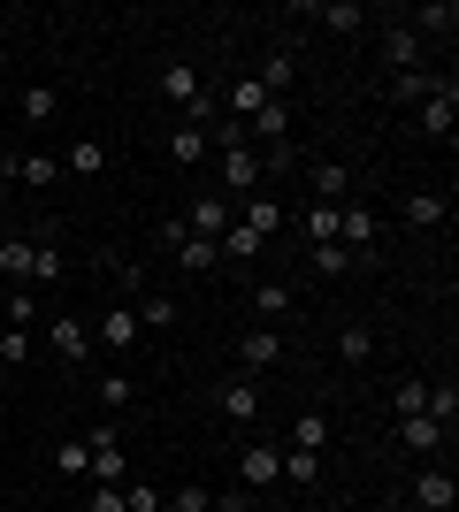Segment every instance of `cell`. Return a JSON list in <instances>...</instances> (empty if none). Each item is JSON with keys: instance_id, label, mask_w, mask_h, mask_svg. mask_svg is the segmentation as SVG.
Returning a JSON list of instances; mask_svg holds the SVG:
<instances>
[{"instance_id": "cell-30", "label": "cell", "mask_w": 459, "mask_h": 512, "mask_svg": "<svg viewBox=\"0 0 459 512\" xmlns=\"http://www.w3.org/2000/svg\"><path fill=\"white\" fill-rule=\"evenodd\" d=\"M108 169V146H69L62 153V176H100Z\"/></svg>"}, {"instance_id": "cell-1", "label": "cell", "mask_w": 459, "mask_h": 512, "mask_svg": "<svg viewBox=\"0 0 459 512\" xmlns=\"http://www.w3.org/2000/svg\"><path fill=\"white\" fill-rule=\"evenodd\" d=\"M85 451H92V474H85V482H108V490H123V482H131V451H123V428H115V421L92 428Z\"/></svg>"}, {"instance_id": "cell-11", "label": "cell", "mask_w": 459, "mask_h": 512, "mask_svg": "<svg viewBox=\"0 0 459 512\" xmlns=\"http://www.w3.org/2000/svg\"><path fill=\"white\" fill-rule=\"evenodd\" d=\"M383 62H391V77H414L421 69V31L414 23H391V31H383Z\"/></svg>"}, {"instance_id": "cell-42", "label": "cell", "mask_w": 459, "mask_h": 512, "mask_svg": "<svg viewBox=\"0 0 459 512\" xmlns=\"http://www.w3.org/2000/svg\"><path fill=\"white\" fill-rule=\"evenodd\" d=\"M314 268H322V276H345L352 253H345V245H314Z\"/></svg>"}, {"instance_id": "cell-32", "label": "cell", "mask_w": 459, "mask_h": 512, "mask_svg": "<svg viewBox=\"0 0 459 512\" xmlns=\"http://www.w3.org/2000/svg\"><path fill=\"white\" fill-rule=\"evenodd\" d=\"M261 100H268V92L245 77V85H230V100H222V107H230V123H253V107H261Z\"/></svg>"}, {"instance_id": "cell-36", "label": "cell", "mask_w": 459, "mask_h": 512, "mask_svg": "<svg viewBox=\"0 0 459 512\" xmlns=\"http://www.w3.org/2000/svg\"><path fill=\"white\" fill-rule=\"evenodd\" d=\"M131 398H138V390H131V375H115V367H108V375H100V406H108V413H123Z\"/></svg>"}, {"instance_id": "cell-9", "label": "cell", "mask_w": 459, "mask_h": 512, "mask_svg": "<svg viewBox=\"0 0 459 512\" xmlns=\"http://www.w3.org/2000/svg\"><path fill=\"white\" fill-rule=\"evenodd\" d=\"M0 276L23 283V291H39V245H31V237H0Z\"/></svg>"}, {"instance_id": "cell-18", "label": "cell", "mask_w": 459, "mask_h": 512, "mask_svg": "<svg viewBox=\"0 0 459 512\" xmlns=\"http://www.w3.org/2000/svg\"><path fill=\"white\" fill-rule=\"evenodd\" d=\"M238 222H245V230H253V237H276V230H284V207L253 192V199H238Z\"/></svg>"}, {"instance_id": "cell-34", "label": "cell", "mask_w": 459, "mask_h": 512, "mask_svg": "<svg viewBox=\"0 0 459 512\" xmlns=\"http://www.w3.org/2000/svg\"><path fill=\"white\" fill-rule=\"evenodd\" d=\"M169 321H176V299H169V291L138 299V329H169Z\"/></svg>"}, {"instance_id": "cell-43", "label": "cell", "mask_w": 459, "mask_h": 512, "mask_svg": "<svg viewBox=\"0 0 459 512\" xmlns=\"http://www.w3.org/2000/svg\"><path fill=\"white\" fill-rule=\"evenodd\" d=\"M85 512H123V490H108V482H92V490H85Z\"/></svg>"}, {"instance_id": "cell-16", "label": "cell", "mask_w": 459, "mask_h": 512, "mask_svg": "<svg viewBox=\"0 0 459 512\" xmlns=\"http://www.w3.org/2000/svg\"><path fill=\"white\" fill-rule=\"evenodd\" d=\"M176 268H184V276H207V268H222V253H215V237H192V230H184V237H176Z\"/></svg>"}, {"instance_id": "cell-8", "label": "cell", "mask_w": 459, "mask_h": 512, "mask_svg": "<svg viewBox=\"0 0 459 512\" xmlns=\"http://www.w3.org/2000/svg\"><path fill=\"white\" fill-rule=\"evenodd\" d=\"M92 344H108V352H131V344H138V306H123V299H115L108 314L92 321Z\"/></svg>"}, {"instance_id": "cell-19", "label": "cell", "mask_w": 459, "mask_h": 512, "mask_svg": "<svg viewBox=\"0 0 459 512\" xmlns=\"http://www.w3.org/2000/svg\"><path fill=\"white\" fill-rule=\"evenodd\" d=\"M253 314L261 321H291L299 314V291H291V283H261V291H253Z\"/></svg>"}, {"instance_id": "cell-10", "label": "cell", "mask_w": 459, "mask_h": 512, "mask_svg": "<svg viewBox=\"0 0 459 512\" xmlns=\"http://www.w3.org/2000/svg\"><path fill=\"white\" fill-rule=\"evenodd\" d=\"M268 482H284V451H268V444L238 451V490H268Z\"/></svg>"}, {"instance_id": "cell-37", "label": "cell", "mask_w": 459, "mask_h": 512, "mask_svg": "<svg viewBox=\"0 0 459 512\" xmlns=\"http://www.w3.org/2000/svg\"><path fill=\"white\" fill-rule=\"evenodd\" d=\"M169 497L153 490V482H123V512H161Z\"/></svg>"}, {"instance_id": "cell-20", "label": "cell", "mask_w": 459, "mask_h": 512, "mask_svg": "<svg viewBox=\"0 0 459 512\" xmlns=\"http://www.w3.org/2000/svg\"><path fill=\"white\" fill-rule=\"evenodd\" d=\"M54 107H62V100H54V85H23V92H16V115H23L31 130L54 123Z\"/></svg>"}, {"instance_id": "cell-21", "label": "cell", "mask_w": 459, "mask_h": 512, "mask_svg": "<svg viewBox=\"0 0 459 512\" xmlns=\"http://www.w3.org/2000/svg\"><path fill=\"white\" fill-rule=\"evenodd\" d=\"M398 214H406L414 230H437V222H444L452 207H444V192H406V199H398Z\"/></svg>"}, {"instance_id": "cell-13", "label": "cell", "mask_w": 459, "mask_h": 512, "mask_svg": "<svg viewBox=\"0 0 459 512\" xmlns=\"http://www.w3.org/2000/svg\"><path fill=\"white\" fill-rule=\"evenodd\" d=\"M238 360H245V375H268V367L284 360V337H276V329H245Z\"/></svg>"}, {"instance_id": "cell-17", "label": "cell", "mask_w": 459, "mask_h": 512, "mask_svg": "<svg viewBox=\"0 0 459 512\" xmlns=\"http://www.w3.org/2000/svg\"><path fill=\"white\" fill-rule=\"evenodd\" d=\"M291 77H299V54H291V46H276V54L261 62V77H253V85H261L268 100H284V92H291Z\"/></svg>"}, {"instance_id": "cell-26", "label": "cell", "mask_w": 459, "mask_h": 512, "mask_svg": "<svg viewBox=\"0 0 459 512\" xmlns=\"http://www.w3.org/2000/svg\"><path fill=\"white\" fill-rule=\"evenodd\" d=\"M284 482L291 490H314L322 482V451H284Z\"/></svg>"}, {"instance_id": "cell-4", "label": "cell", "mask_w": 459, "mask_h": 512, "mask_svg": "<svg viewBox=\"0 0 459 512\" xmlns=\"http://www.w3.org/2000/svg\"><path fill=\"white\" fill-rule=\"evenodd\" d=\"M253 130L268 138V161L284 169V161H291V100H261V107H253Z\"/></svg>"}, {"instance_id": "cell-28", "label": "cell", "mask_w": 459, "mask_h": 512, "mask_svg": "<svg viewBox=\"0 0 459 512\" xmlns=\"http://www.w3.org/2000/svg\"><path fill=\"white\" fill-rule=\"evenodd\" d=\"M421 406H429V383H421V375H398L391 383V413L406 421V413H421Z\"/></svg>"}, {"instance_id": "cell-24", "label": "cell", "mask_w": 459, "mask_h": 512, "mask_svg": "<svg viewBox=\"0 0 459 512\" xmlns=\"http://www.w3.org/2000/svg\"><path fill=\"white\" fill-rule=\"evenodd\" d=\"M398 444H414V451H444V428L429 421V413H406V421H398Z\"/></svg>"}, {"instance_id": "cell-33", "label": "cell", "mask_w": 459, "mask_h": 512, "mask_svg": "<svg viewBox=\"0 0 459 512\" xmlns=\"http://www.w3.org/2000/svg\"><path fill=\"white\" fill-rule=\"evenodd\" d=\"M54 474H62V482H85V474H92V451L85 444H62V451H54Z\"/></svg>"}, {"instance_id": "cell-39", "label": "cell", "mask_w": 459, "mask_h": 512, "mask_svg": "<svg viewBox=\"0 0 459 512\" xmlns=\"http://www.w3.org/2000/svg\"><path fill=\"white\" fill-rule=\"evenodd\" d=\"M207 497H215V490H199V482H184V490H169V505H161V512H207Z\"/></svg>"}, {"instance_id": "cell-7", "label": "cell", "mask_w": 459, "mask_h": 512, "mask_svg": "<svg viewBox=\"0 0 459 512\" xmlns=\"http://www.w3.org/2000/svg\"><path fill=\"white\" fill-rule=\"evenodd\" d=\"M0 176H16L23 192H46V184H62V161H54V153H8Z\"/></svg>"}, {"instance_id": "cell-44", "label": "cell", "mask_w": 459, "mask_h": 512, "mask_svg": "<svg viewBox=\"0 0 459 512\" xmlns=\"http://www.w3.org/2000/svg\"><path fill=\"white\" fill-rule=\"evenodd\" d=\"M207 512H261V505H253V490H222V497H207Z\"/></svg>"}, {"instance_id": "cell-31", "label": "cell", "mask_w": 459, "mask_h": 512, "mask_svg": "<svg viewBox=\"0 0 459 512\" xmlns=\"http://www.w3.org/2000/svg\"><path fill=\"white\" fill-rule=\"evenodd\" d=\"M329 444V421L322 413H299V421H291V451H322Z\"/></svg>"}, {"instance_id": "cell-14", "label": "cell", "mask_w": 459, "mask_h": 512, "mask_svg": "<svg viewBox=\"0 0 459 512\" xmlns=\"http://www.w3.org/2000/svg\"><path fill=\"white\" fill-rule=\"evenodd\" d=\"M314 199H322V207H352V169L345 161H314Z\"/></svg>"}, {"instance_id": "cell-45", "label": "cell", "mask_w": 459, "mask_h": 512, "mask_svg": "<svg viewBox=\"0 0 459 512\" xmlns=\"http://www.w3.org/2000/svg\"><path fill=\"white\" fill-rule=\"evenodd\" d=\"M0 329H8V321H0Z\"/></svg>"}, {"instance_id": "cell-6", "label": "cell", "mask_w": 459, "mask_h": 512, "mask_svg": "<svg viewBox=\"0 0 459 512\" xmlns=\"http://www.w3.org/2000/svg\"><path fill=\"white\" fill-rule=\"evenodd\" d=\"M230 222H238V207H230L222 192H199L192 207H184V230H192V237H222Z\"/></svg>"}, {"instance_id": "cell-23", "label": "cell", "mask_w": 459, "mask_h": 512, "mask_svg": "<svg viewBox=\"0 0 459 512\" xmlns=\"http://www.w3.org/2000/svg\"><path fill=\"white\" fill-rule=\"evenodd\" d=\"M299 230H306V245H337V207H299Z\"/></svg>"}, {"instance_id": "cell-40", "label": "cell", "mask_w": 459, "mask_h": 512, "mask_svg": "<svg viewBox=\"0 0 459 512\" xmlns=\"http://www.w3.org/2000/svg\"><path fill=\"white\" fill-rule=\"evenodd\" d=\"M421 39H429V31H437V39H444V31H452V23H459V8H452V0H444V8H421Z\"/></svg>"}, {"instance_id": "cell-3", "label": "cell", "mask_w": 459, "mask_h": 512, "mask_svg": "<svg viewBox=\"0 0 459 512\" xmlns=\"http://www.w3.org/2000/svg\"><path fill=\"white\" fill-rule=\"evenodd\" d=\"M215 406H222V421H261V375H230V383H215Z\"/></svg>"}, {"instance_id": "cell-29", "label": "cell", "mask_w": 459, "mask_h": 512, "mask_svg": "<svg viewBox=\"0 0 459 512\" xmlns=\"http://www.w3.org/2000/svg\"><path fill=\"white\" fill-rule=\"evenodd\" d=\"M31 360V329H0V375H23Z\"/></svg>"}, {"instance_id": "cell-5", "label": "cell", "mask_w": 459, "mask_h": 512, "mask_svg": "<svg viewBox=\"0 0 459 512\" xmlns=\"http://www.w3.org/2000/svg\"><path fill=\"white\" fill-rule=\"evenodd\" d=\"M46 352H54V360H69V367H85V360H92V329H85L77 314L46 321Z\"/></svg>"}, {"instance_id": "cell-15", "label": "cell", "mask_w": 459, "mask_h": 512, "mask_svg": "<svg viewBox=\"0 0 459 512\" xmlns=\"http://www.w3.org/2000/svg\"><path fill=\"white\" fill-rule=\"evenodd\" d=\"M452 497H459L452 467H421V482H414V505H429V512H452Z\"/></svg>"}, {"instance_id": "cell-35", "label": "cell", "mask_w": 459, "mask_h": 512, "mask_svg": "<svg viewBox=\"0 0 459 512\" xmlns=\"http://www.w3.org/2000/svg\"><path fill=\"white\" fill-rule=\"evenodd\" d=\"M322 23H329V31H360V23H368V8H360V0H329Z\"/></svg>"}, {"instance_id": "cell-38", "label": "cell", "mask_w": 459, "mask_h": 512, "mask_svg": "<svg viewBox=\"0 0 459 512\" xmlns=\"http://www.w3.org/2000/svg\"><path fill=\"white\" fill-rule=\"evenodd\" d=\"M368 329H337V360H345V367H360V360H368Z\"/></svg>"}, {"instance_id": "cell-2", "label": "cell", "mask_w": 459, "mask_h": 512, "mask_svg": "<svg viewBox=\"0 0 459 512\" xmlns=\"http://www.w3.org/2000/svg\"><path fill=\"white\" fill-rule=\"evenodd\" d=\"M261 192V153L253 146H222V199L238 207V199Z\"/></svg>"}, {"instance_id": "cell-41", "label": "cell", "mask_w": 459, "mask_h": 512, "mask_svg": "<svg viewBox=\"0 0 459 512\" xmlns=\"http://www.w3.org/2000/svg\"><path fill=\"white\" fill-rule=\"evenodd\" d=\"M69 276V260H62V245H46L39 237V283H62Z\"/></svg>"}, {"instance_id": "cell-27", "label": "cell", "mask_w": 459, "mask_h": 512, "mask_svg": "<svg viewBox=\"0 0 459 512\" xmlns=\"http://www.w3.org/2000/svg\"><path fill=\"white\" fill-rule=\"evenodd\" d=\"M0 321H8V329H39V291H8V306H0Z\"/></svg>"}, {"instance_id": "cell-25", "label": "cell", "mask_w": 459, "mask_h": 512, "mask_svg": "<svg viewBox=\"0 0 459 512\" xmlns=\"http://www.w3.org/2000/svg\"><path fill=\"white\" fill-rule=\"evenodd\" d=\"M437 85H444V77H429V69H414V77H391V85H383V92H391L398 107H421V100H429V92H437Z\"/></svg>"}, {"instance_id": "cell-22", "label": "cell", "mask_w": 459, "mask_h": 512, "mask_svg": "<svg viewBox=\"0 0 459 512\" xmlns=\"http://www.w3.org/2000/svg\"><path fill=\"white\" fill-rule=\"evenodd\" d=\"M199 153H207V130H199V123H176L169 130V161H176V169H199Z\"/></svg>"}, {"instance_id": "cell-12", "label": "cell", "mask_w": 459, "mask_h": 512, "mask_svg": "<svg viewBox=\"0 0 459 512\" xmlns=\"http://www.w3.org/2000/svg\"><path fill=\"white\" fill-rule=\"evenodd\" d=\"M421 130H429V138H452L459 130V85H437L421 100Z\"/></svg>"}]
</instances>
